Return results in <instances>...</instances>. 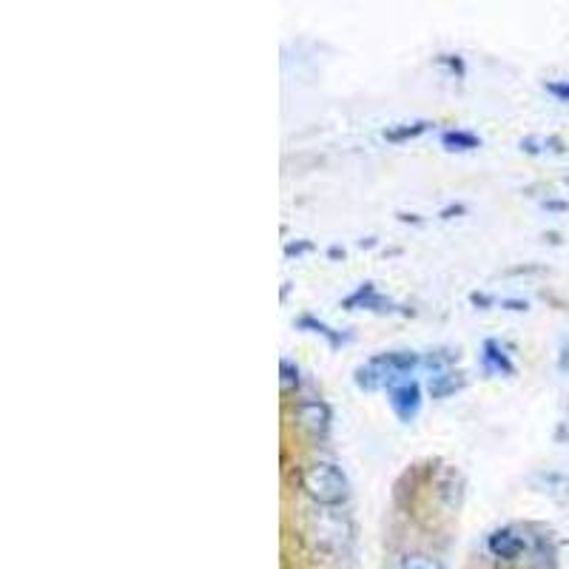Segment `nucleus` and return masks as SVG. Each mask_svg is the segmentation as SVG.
<instances>
[{"label":"nucleus","mask_w":569,"mask_h":569,"mask_svg":"<svg viewBox=\"0 0 569 569\" xmlns=\"http://www.w3.org/2000/svg\"><path fill=\"white\" fill-rule=\"evenodd\" d=\"M302 490L319 507H339L348 501V476L331 461H316L302 476Z\"/></svg>","instance_id":"1"},{"label":"nucleus","mask_w":569,"mask_h":569,"mask_svg":"<svg viewBox=\"0 0 569 569\" xmlns=\"http://www.w3.org/2000/svg\"><path fill=\"white\" fill-rule=\"evenodd\" d=\"M387 390V402L393 407V413L399 416V422L410 424L419 413H422V385L416 379H393L390 385L385 387Z\"/></svg>","instance_id":"2"},{"label":"nucleus","mask_w":569,"mask_h":569,"mask_svg":"<svg viewBox=\"0 0 569 569\" xmlns=\"http://www.w3.org/2000/svg\"><path fill=\"white\" fill-rule=\"evenodd\" d=\"M294 419L296 424L313 436V439H322L328 430H331V407L325 402H316V399H305V402L296 404L294 410Z\"/></svg>","instance_id":"3"},{"label":"nucleus","mask_w":569,"mask_h":569,"mask_svg":"<svg viewBox=\"0 0 569 569\" xmlns=\"http://www.w3.org/2000/svg\"><path fill=\"white\" fill-rule=\"evenodd\" d=\"M487 550L498 561H518L524 555V550H527V544H524V538L515 533V530H496V533L487 538Z\"/></svg>","instance_id":"4"},{"label":"nucleus","mask_w":569,"mask_h":569,"mask_svg":"<svg viewBox=\"0 0 569 569\" xmlns=\"http://www.w3.org/2000/svg\"><path fill=\"white\" fill-rule=\"evenodd\" d=\"M373 359L390 373V379H402V376L413 373L424 362L422 356L413 353V350H387V353H376Z\"/></svg>","instance_id":"5"},{"label":"nucleus","mask_w":569,"mask_h":569,"mask_svg":"<svg viewBox=\"0 0 569 569\" xmlns=\"http://www.w3.org/2000/svg\"><path fill=\"white\" fill-rule=\"evenodd\" d=\"M342 308H345V311H356V308H368V311H382V313H385V311H393V302L379 294L373 282H365V285H359V288H356L353 294L342 299Z\"/></svg>","instance_id":"6"},{"label":"nucleus","mask_w":569,"mask_h":569,"mask_svg":"<svg viewBox=\"0 0 569 569\" xmlns=\"http://www.w3.org/2000/svg\"><path fill=\"white\" fill-rule=\"evenodd\" d=\"M481 365H484L487 373H493V376H515V362L496 339H487V342L481 345Z\"/></svg>","instance_id":"7"},{"label":"nucleus","mask_w":569,"mask_h":569,"mask_svg":"<svg viewBox=\"0 0 569 569\" xmlns=\"http://www.w3.org/2000/svg\"><path fill=\"white\" fill-rule=\"evenodd\" d=\"M353 382H356L359 390L373 393V390H382V387L390 385L393 379H390V373L376 359H368L365 365H359V368L353 370Z\"/></svg>","instance_id":"8"},{"label":"nucleus","mask_w":569,"mask_h":569,"mask_svg":"<svg viewBox=\"0 0 569 569\" xmlns=\"http://www.w3.org/2000/svg\"><path fill=\"white\" fill-rule=\"evenodd\" d=\"M296 328H299V331H311V333H316V336H325L331 348H342V345L348 342V336H345V333L333 331L331 325H325L322 319H316V316H311V313L299 316V319H296Z\"/></svg>","instance_id":"9"},{"label":"nucleus","mask_w":569,"mask_h":569,"mask_svg":"<svg viewBox=\"0 0 569 569\" xmlns=\"http://www.w3.org/2000/svg\"><path fill=\"white\" fill-rule=\"evenodd\" d=\"M461 387H464V376L456 373V370H444V373H433L430 376V396L433 399H447V396H453V393H459Z\"/></svg>","instance_id":"10"},{"label":"nucleus","mask_w":569,"mask_h":569,"mask_svg":"<svg viewBox=\"0 0 569 569\" xmlns=\"http://www.w3.org/2000/svg\"><path fill=\"white\" fill-rule=\"evenodd\" d=\"M441 146L447 151H476L481 148V137L467 129H447L441 134Z\"/></svg>","instance_id":"11"},{"label":"nucleus","mask_w":569,"mask_h":569,"mask_svg":"<svg viewBox=\"0 0 569 569\" xmlns=\"http://www.w3.org/2000/svg\"><path fill=\"white\" fill-rule=\"evenodd\" d=\"M430 126H433L430 120H416V123H396V126L385 129V140L387 143H407V140H416V137H422L424 131L430 129Z\"/></svg>","instance_id":"12"},{"label":"nucleus","mask_w":569,"mask_h":569,"mask_svg":"<svg viewBox=\"0 0 569 569\" xmlns=\"http://www.w3.org/2000/svg\"><path fill=\"white\" fill-rule=\"evenodd\" d=\"M279 385H282V393H294L296 387H299V368H296L291 359L279 362Z\"/></svg>","instance_id":"13"},{"label":"nucleus","mask_w":569,"mask_h":569,"mask_svg":"<svg viewBox=\"0 0 569 569\" xmlns=\"http://www.w3.org/2000/svg\"><path fill=\"white\" fill-rule=\"evenodd\" d=\"M402 569H444L439 558L433 555H424V552H413L402 561Z\"/></svg>","instance_id":"14"},{"label":"nucleus","mask_w":569,"mask_h":569,"mask_svg":"<svg viewBox=\"0 0 569 569\" xmlns=\"http://www.w3.org/2000/svg\"><path fill=\"white\" fill-rule=\"evenodd\" d=\"M544 89H547V94H552L555 100L569 103V80H547Z\"/></svg>","instance_id":"15"},{"label":"nucleus","mask_w":569,"mask_h":569,"mask_svg":"<svg viewBox=\"0 0 569 569\" xmlns=\"http://www.w3.org/2000/svg\"><path fill=\"white\" fill-rule=\"evenodd\" d=\"M521 151H527V154L547 151V137H524V140H521Z\"/></svg>","instance_id":"16"},{"label":"nucleus","mask_w":569,"mask_h":569,"mask_svg":"<svg viewBox=\"0 0 569 569\" xmlns=\"http://www.w3.org/2000/svg\"><path fill=\"white\" fill-rule=\"evenodd\" d=\"M308 251H313V242H308V239L288 242V245H285V257H299V254H308Z\"/></svg>","instance_id":"17"},{"label":"nucleus","mask_w":569,"mask_h":569,"mask_svg":"<svg viewBox=\"0 0 569 569\" xmlns=\"http://www.w3.org/2000/svg\"><path fill=\"white\" fill-rule=\"evenodd\" d=\"M558 370L569 376V339L561 342V350H558Z\"/></svg>","instance_id":"18"},{"label":"nucleus","mask_w":569,"mask_h":569,"mask_svg":"<svg viewBox=\"0 0 569 569\" xmlns=\"http://www.w3.org/2000/svg\"><path fill=\"white\" fill-rule=\"evenodd\" d=\"M439 60H441V63H447V66H450V69H453V72H459V77H461V74H464V63H461L459 57H453V55H441Z\"/></svg>","instance_id":"19"},{"label":"nucleus","mask_w":569,"mask_h":569,"mask_svg":"<svg viewBox=\"0 0 569 569\" xmlns=\"http://www.w3.org/2000/svg\"><path fill=\"white\" fill-rule=\"evenodd\" d=\"M501 305H504L507 311H527V308H530L524 299H501Z\"/></svg>","instance_id":"20"},{"label":"nucleus","mask_w":569,"mask_h":569,"mask_svg":"<svg viewBox=\"0 0 569 569\" xmlns=\"http://www.w3.org/2000/svg\"><path fill=\"white\" fill-rule=\"evenodd\" d=\"M467 208L464 205H447L444 211H441V220H453V214H464Z\"/></svg>","instance_id":"21"},{"label":"nucleus","mask_w":569,"mask_h":569,"mask_svg":"<svg viewBox=\"0 0 569 569\" xmlns=\"http://www.w3.org/2000/svg\"><path fill=\"white\" fill-rule=\"evenodd\" d=\"M470 302H473V305H481V308H487V305H493L496 299L487 294H470Z\"/></svg>","instance_id":"22"},{"label":"nucleus","mask_w":569,"mask_h":569,"mask_svg":"<svg viewBox=\"0 0 569 569\" xmlns=\"http://www.w3.org/2000/svg\"><path fill=\"white\" fill-rule=\"evenodd\" d=\"M544 208H547V211H569V202H564V200H547V202H544Z\"/></svg>","instance_id":"23"},{"label":"nucleus","mask_w":569,"mask_h":569,"mask_svg":"<svg viewBox=\"0 0 569 569\" xmlns=\"http://www.w3.org/2000/svg\"><path fill=\"white\" fill-rule=\"evenodd\" d=\"M331 257L336 259V257H345V251H342V248H336V245H333L331 248Z\"/></svg>","instance_id":"24"},{"label":"nucleus","mask_w":569,"mask_h":569,"mask_svg":"<svg viewBox=\"0 0 569 569\" xmlns=\"http://www.w3.org/2000/svg\"><path fill=\"white\" fill-rule=\"evenodd\" d=\"M567 183H569V177H567Z\"/></svg>","instance_id":"25"}]
</instances>
